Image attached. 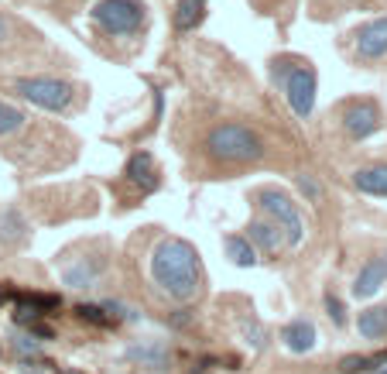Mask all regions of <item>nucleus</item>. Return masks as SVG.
<instances>
[{
    "mask_svg": "<svg viewBox=\"0 0 387 374\" xmlns=\"http://www.w3.org/2000/svg\"><path fill=\"white\" fill-rule=\"evenodd\" d=\"M151 275L155 282L179 302H189L192 295L199 292V254L189 241L168 237L155 247L151 258Z\"/></svg>",
    "mask_w": 387,
    "mask_h": 374,
    "instance_id": "1",
    "label": "nucleus"
},
{
    "mask_svg": "<svg viewBox=\"0 0 387 374\" xmlns=\"http://www.w3.org/2000/svg\"><path fill=\"white\" fill-rule=\"evenodd\" d=\"M209 155L223 161H254L260 158V137L243 124H220L209 134Z\"/></svg>",
    "mask_w": 387,
    "mask_h": 374,
    "instance_id": "2",
    "label": "nucleus"
},
{
    "mask_svg": "<svg viewBox=\"0 0 387 374\" xmlns=\"http://www.w3.org/2000/svg\"><path fill=\"white\" fill-rule=\"evenodd\" d=\"M93 18L110 31V35H130L144 21V11L137 0H100L93 7Z\"/></svg>",
    "mask_w": 387,
    "mask_h": 374,
    "instance_id": "3",
    "label": "nucleus"
},
{
    "mask_svg": "<svg viewBox=\"0 0 387 374\" xmlns=\"http://www.w3.org/2000/svg\"><path fill=\"white\" fill-rule=\"evenodd\" d=\"M260 206H264V213L271 216V220L284 230V241L288 244L302 241V216H298L295 203H291L288 196L274 192V189H267V192H260Z\"/></svg>",
    "mask_w": 387,
    "mask_h": 374,
    "instance_id": "4",
    "label": "nucleus"
},
{
    "mask_svg": "<svg viewBox=\"0 0 387 374\" xmlns=\"http://www.w3.org/2000/svg\"><path fill=\"white\" fill-rule=\"evenodd\" d=\"M18 93L45 110H65L69 100H72L69 82H58V80H21L18 82Z\"/></svg>",
    "mask_w": 387,
    "mask_h": 374,
    "instance_id": "5",
    "label": "nucleus"
},
{
    "mask_svg": "<svg viewBox=\"0 0 387 374\" xmlns=\"http://www.w3.org/2000/svg\"><path fill=\"white\" fill-rule=\"evenodd\" d=\"M288 89V104L298 117H309L315 107V73L312 69H291V76L284 82Z\"/></svg>",
    "mask_w": 387,
    "mask_h": 374,
    "instance_id": "6",
    "label": "nucleus"
},
{
    "mask_svg": "<svg viewBox=\"0 0 387 374\" xmlns=\"http://www.w3.org/2000/svg\"><path fill=\"white\" fill-rule=\"evenodd\" d=\"M343 124L350 137H370V134L381 127V113L374 104H353V107L343 113Z\"/></svg>",
    "mask_w": 387,
    "mask_h": 374,
    "instance_id": "7",
    "label": "nucleus"
},
{
    "mask_svg": "<svg viewBox=\"0 0 387 374\" xmlns=\"http://www.w3.org/2000/svg\"><path fill=\"white\" fill-rule=\"evenodd\" d=\"M357 52L363 58H381L387 55V18H377V21H370V25L360 27V35H357Z\"/></svg>",
    "mask_w": 387,
    "mask_h": 374,
    "instance_id": "8",
    "label": "nucleus"
},
{
    "mask_svg": "<svg viewBox=\"0 0 387 374\" xmlns=\"http://www.w3.org/2000/svg\"><path fill=\"white\" fill-rule=\"evenodd\" d=\"M127 357L134 364H141V368H151V371H161L165 364H168V357H172V350L165 340H141V344H134L127 350Z\"/></svg>",
    "mask_w": 387,
    "mask_h": 374,
    "instance_id": "9",
    "label": "nucleus"
},
{
    "mask_svg": "<svg viewBox=\"0 0 387 374\" xmlns=\"http://www.w3.org/2000/svg\"><path fill=\"white\" fill-rule=\"evenodd\" d=\"M384 282H387V258H374V261H367V265L360 268L353 295H357V299H370V295L381 292Z\"/></svg>",
    "mask_w": 387,
    "mask_h": 374,
    "instance_id": "10",
    "label": "nucleus"
},
{
    "mask_svg": "<svg viewBox=\"0 0 387 374\" xmlns=\"http://www.w3.org/2000/svg\"><path fill=\"white\" fill-rule=\"evenodd\" d=\"M281 340L288 350H295V354H305V350L315 347V326L309 320H295L288 323L281 330Z\"/></svg>",
    "mask_w": 387,
    "mask_h": 374,
    "instance_id": "11",
    "label": "nucleus"
},
{
    "mask_svg": "<svg viewBox=\"0 0 387 374\" xmlns=\"http://www.w3.org/2000/svg\"><path fill=\"white\" fill-rule=\"evenodd\" d=\"M127 179L134 182V186H141L144 192H151V189L158 186V179H155V158H151L148 151H137V155L127 161Z\"/></svg>",
    "mask_w": 387,
    "mask_h": 374,
    "instance_id": "12",
    "label": "nucleus"
},
{
    "mask_svg": "<svg viewBox=\"0 0 387 374\" xmlns=\"http://www.w3.org/2000/svg\"><path fill=\"white\" fill-rule=\"evenodd\" d=\"M353 186L370 196H387V165H374V168H360L353 175Z\"/></svg>",
    "mask_w": 387,
    "mask_h": 374,
    "instance_id": "13",
    "label": "nucleus"
},
{
    "mask_svg": "<svg viewBox=\"0 0 387 374\" xmlns=\"http://www.w3.org/2000/svg\"><path fill=\"white\" fill-rule=\"evenodd\" d=\"M247 241H254L260 251H278L281 244H288V241H284V234H281V227H278V223H264V220L250 223Z\"/></svg>",
    "mask_w": 387,
    "mask_h": 374,
    "instance_id": "14",
    "label": "nucleus"
},
{
    "mask_svg": "<svg viewBox=\"0 0 387 374\" xmlns=\"http://www.w3.org/2000/svg\"><path fill=\"white\" fill-rule=\"evenodd\" d=\"M357 330H360L367 340H381V337H387V306H377V309L360 313Z\"/></svg>",
    "mask_w": 387,
    "mask_h": 374,
    "instance_id": "15",
    "label": "nucleus"
},
{
    "mask_svg": "<svg viewBox=\"0 0 387 374\" xmlns=\"http://www.w3.org/2000/svg\"><path fill=\"white\" fill-rule=\"evenodd\" d=\"M206 18V0H179L175 4V27L179 31H192Z\"/></svg>",
    "mask_w": 387,
    "mask_h": 374,
    "instance_id": "16",
    "label": "nucleus"
},
{
    "mask_svg": "<svg viewBox=\"0 0 387 374\" xmlns=\"http://www.w3.org/2000/svg\"><path fill=\"white\" fill-rule=\"evenodd\" d=\"M96 275H100V265H93V261H79V265H69L62 271L65 285H72V289H89L96 282Z\"/></svg>",
    "mask_w": 387,
    "mask_h": 374,
    "instance_id": "17",
    "label": "nucleus"
},
{
    "mask_svg": "<svg viewBox=\"0 0 387 374\" xmlns=\"http://www.w3.org/2000/svg\"><path fill=\"white\" fill-rule=\"evenodd\" d=\"M25 220H21V213L18 210H4L0 213V241L4 244H14V241H21L25 237Z\"/></svg>",
    "mask_w": 387,
    "mask_h": 374,
    "instance_id": "18",
    "label": "nucleus"
},
{
    "mask_svg": "<svg viewBox=\"0 0 387 374\" xmlns=\"http://www.w3.org/2000/svg\"><path fill=\"white\" fill-rule=\"evenodd\" d=\"M227 254H230L233 265H240V268H250L254 261H258L254 244L247 241V237H227Z\"/></svg>",
    "mask_w": 387,
    "mask_h": 374,
    "instance_id": "19",
    "label": "nucleus"
},
{
    "mask_svg": "<svg viewBox=\"0 0 387 374\" xmlns=\"http://www.w3.org/2000/svg\"><path fill=\"white\" fill-rule=\"evenodd\" d=\"M25 124V113L18 107H11V104H0V134H11L18 131Z\"/></svg>",
    "mask_w": 387,
    "mask_h": 374,
    "instance_id": "20",
    "label": "nucleus"
},
{
    "mask_svg": "<svg viewBox=\"0 0 387 374\" xmlns=\"http://www.w3.org/2000/svg\"><path fill=\"white\" fill-rule=\"evenodd\" d=\"M374 368V357H363V354H350L339 361V374H363Z\"/></svg>",
    "mask_w": 387,
    "mask_h": 374,
    "instance_id": "21",
    "label": "nucleus"
},
{
    "mask_svg": "<svg viewBox=\"0 0 387 374\" xmlns=\"http://www.w3.org/2000/svg\"><path fill=\"white\" fill-rule=\"evenodd\" d=\"M79 320H89L96 326H110V316H103V306H79Z\"/></svg>",
    "mask_w": 387,
    "mask_h": 374,
    "instance_id": "22",
    "label": "nucleus"
},
{
    "mask_svg": "<svg viewBox=\"0 0 387 374\" xmlns=\"http://www.w3.org/2000/svg\"><path fill=\"white\" fill-rule=\"evenodd\" d=\"M103 313H110V320H137V313L130 309V306H124V302H103Z\"/></svg>",
    "mask_w": 387,
    "mask_h": 374,
    "instance_id": "23",
    "label": "nucleus"
},
{
    "mask_svg": "<svg viewBox=\"0 0 387 374\" xmlns=\"http://www.w3.org/2000/svg\"><path fill=\"white\" fill-rule=\"evenodd\" d=\"M38 316H42V313H38L31 302H25V299H21V306H18V313H14V323H18V326H31Z\"/></svg>",
    "mask_w": 387,
    "mask_h": 374,
    "instance_id": "24",
    "label": "nucleus"
},
{
    "mask_svg": "<svg viewBox=\"0 0 387 374\" xmlns=\"http://www.w3.org/2000/svg\"><path fill=\"white\" fill-rule=\"evenodd\" d=\"M18 299L31 302L34 309H58V295H18Z\"/></svg>",
    "mask_w": 387,
    "mask_h": 374,
    "instance_id": "25",
    "label": "nucleus"
},
{
    "mask_svg": "<svg viewBox=\"0 0 387 374\" xmlns=\"http://www.w3.org/2000/svg\"><path fill=\"white\" fill-rule=\"evenodd\" d=\"M326 309H329V316H333L336 326H343L346 323V313H343V302L336 299V295H326Z\"/></svg>",
    "mask_w": 387,
    "mask_h": 374,
    "instance_id": "26",
    "label": "nucleus"
},
{
    "mask_svg": "<svg viewBox=\"0 0 387 374\" xmlns=\"http://www.w3.org/2000/svg\"><path fill=\"white\" fill-rule=\"evenodd\" d=\"M27 330H31V337H42V340H52V337H55V333H52V326H45L42 320H34L31 326H27Z\"/></svg>",
    "mask_w": 387,
    "mask_h": 374,
    "instance_id": "27",
    "label": "nucleus"
},
{
    "mask_svg": "<svg viewBox=\"0 0 387 374\" xmlns=\"http://www.w3.org/2000/svg\"><path fill=\"white\" fill-rule=\"evenodd\" d=\"M243 330H247V337H250V344H254V347H264V340H260L264 333H260V326H258V323H247Z\"/></svg>",
    "mask_w": 387,
    "mask_h": 374,
    "instance_id": "28",
    "label": "nucleus"
},
{
    "mask_svg": "<svg viewBox=\"0 0 387 374\" xmlns=\"http://www.w3.org/2000/svg\"><path fill=\"white\" fill-rule=\"evenodd\" d=\"M298 186H302V192H309L312 199H315V196H319V189H315V182H312L309 175H302V179H298Z\"/></svg>",
    "mask_w": 387,
    "mask_h": 374,
    "instance_id": "29",
    "label": "nucleus"
},
{
    "mask_svg": "<svg viewBox=\"0 0 387 374\" xmlns=\"http://www.w3.org/2000/svg\"><path fill=\"white\" fill-rule=\"evenodd\" d=\"M18 350H25V354H38V344H34L31 337H27V340H21V337H18Z\"/></svg>",
    "mask_w": 387,
    "mask_h": 374,
    "instance_id": "30",
    "label": "nucleus"
},
{
    "mask_svg": "<svg viewBox=\"0 0 387 374\" xmlns=\"http://www.w3.org/2000/svg\"><path fill=\"white\" fill-rule=\"evenodd\" d=\"M4 35H7V21L0 18V42H4Z\"/></svg>",
    "mask_w": 387,
    "mask_h": 374,
    "instance_id": "31",
    "label": "nucleus"
}]
</instances>
